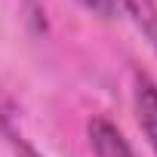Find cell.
I'll return each mask as SVG.
<instances>
[{
	"mask_svg": "<svg viewBox=\"0 0 157 157\" xmlns=\"http://www.w3.org/2000/svg\"><path fill=\"white\" fill-rule=\"evenodd\" d=\"M16 157H43V154H37L31 145H25V142L19 139V142H16Z\"/></svg>",
	"mask_w": 157,
	"mask_h": 157,
	"instance_id": "4",
	"label": "cell"
},
{
	"mask_svg": "<svg viewBox=\"0 0 157 157\" xmlns=\"http://www.w3.org/2000/svg\"><path fill=\"white\" fill-rule=\"evenodd\" d=\"M77 3H83L93 13H111V0H77Z\"/></svg>",
	"mask_w": 157,
	"mask_h": 157,
	"instance_id": "3",
	"label": "cell"
},
{
	"mask_svg": "<svg viewBox=\"0 0 157 157\" xmlns=\"http://www.w3.org/2000/svg\"><path fill=\"white\" fill-rule=\"evenodd\" d=\"M136 114L157 154V83L145 71H136Z\"/></svg>",
	"mask_w": 157,
	"mask_h": 157,
	"instance_id": "1",
	"label": "cell"
},
{
	"mask_svg": "<svg viewBox=\"0 0 157 157\" xmlns=\"http://www.w3.org/2000/svg\"><path fill=\"white\" fill-rule=\"evenodd\" d=\"M90 145H93L96 157H136L132 148L126 145L123 132L105 117H93L90 120Z\"/></svg>",
	"mask_w": 157,
	"mask_h": 157,
	"instance_id": "2",
	"label": "cell"
}]
</instances>
